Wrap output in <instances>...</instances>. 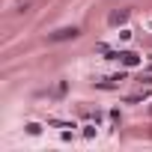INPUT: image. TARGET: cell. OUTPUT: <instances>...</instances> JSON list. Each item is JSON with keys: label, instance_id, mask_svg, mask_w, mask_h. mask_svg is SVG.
<instances>
[{"label": "cell", "instance_id": "obj_1", "mask_svg": "<svg viewBox=\"0 0 152 152\" xmlns=\"http://www.w3.org/2000/svg\"><path fill=\"white\" fill-rule=\"evenodd\" d=\"M125 81V75L119 72V75H110V78H102V81H96V90H119V84Z\"/></svg>", "mask_w": 152, "mask_h": 152}, {"label": "cell", "instance_id": "obj_2", "mask_svg": "<svg viewBox=\"0 0 152 152\" xmlns=\"http://www.w3.org/2000/svg\"><path fill=\"white\" fill-rule=\"evenodd\" d=\"M78 36V27H63L57 33H51V42H63V39H75Z\"/></svg>", "mask_w": 152, "mask_h": 152}, {"label": "cell", "instance_id": "obj_3", "mask_svg": "<svg viewBox=\"0 0 152 152\" xmlns=\"http://www.w3.org/2000/svg\"><path fill=\"white\" fill-rule=\"evenodd\" d=\"M149 90H152V87H149V84H146V87H143V90H137V93H131V96H128V99H125V102H128V104H137V102H143V99H146V96H149Z\"/></svg>", "mask_w": 152, "mask_h": 152}, {"label": "cell", "instance_id": "obj_4", "mask_svg": "<svg viewBox=\"0 0 152 152\" xmlns=\"http://www.w3.org/2000/svg\"><path fill=\"white\" fill-rule=\"evenodd\" d=\"M125 18H128V9H119V12H113V15H110V18H107V21H110V24H113V27H116V24H122V21H125Z\"/></svg>", "mask_w": 152, "mask_h": 152}, {"label": "cell", "instance_id": "obj_5", "mask_svg": "<svg viewBox=\"0 0 152 152\" xmlns=\"http://www.w3.org/2000/svg\"><path fill=\"white\" fill-rule=\"evenodd\" d=\"M24 128H27V134H30V137H36V134H42V125H39V122H27Z\"/></svg>", "mask_w": 152, "mask_h": 152}, {"label": "cell", "instance_id": "obj_6", "mask_svg": "<svg viewBox=\"0 0 152 152\" xmlns=\"http://www.w3.org/2000/svg\"><path fill=\"white\" fill-rule=\"evenodd\" d=\"M84 137H96V122H90V125H84Z\"/></svg>", "mask_w": 152, "mask_h": 152}, {"label": "cell", "instance_id": "obj_7", "mask_svg": "<svg viewBox=\"0 0 152 152\" xmlns=\"http://www.w3.org/2000/svg\"><path fill=\"white\" fill-rule=\"evenodd\" d=\"M149 75H152V63H149Z\"/></svg>", "mask_w": 152, "mask_h": 152}]
</instances>
